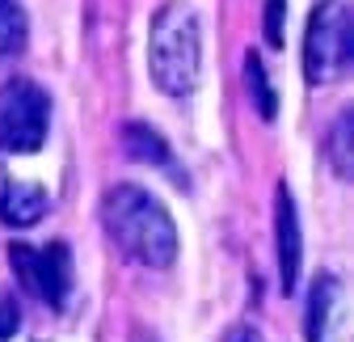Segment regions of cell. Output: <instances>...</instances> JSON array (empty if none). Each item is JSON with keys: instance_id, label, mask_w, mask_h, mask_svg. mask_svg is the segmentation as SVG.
<instances>
[{"instance_id": "obj_10", "label": "cell", "mask_w": 354, "mask_h": 342, "mask_svg": "<svg viewBox=\"0 0 354 342\" xmlns=\"http://www.w3.org/2000/svg\"><path fill=\"white\" fill-rule=\"evenodd\" d=\"M350 140H354V114H350V110H342V114L333 118V127H329V136H325V161H329V169H333L342 182L354 174V152H350Z\"/></svg>"}, {"instance_id": "obj_6", "label": "cell", "mask_w": 354, "mask_h": 342, "mask_svg": "<svg viewBox=\"0 0 354 342\" xmlns=\"http://www.w3.org/2000/svg\"><path fill=\"white\" fill-rule=\"evenodd\" d=\"M274 249H279V287L283 296H291L299 287V267H304V233L287 182L274 186Z\"/></svg>"}, {"instance_id": "obj_9", "label": "cell", "mask_w": 354, "mask_h": 342, "mask_svg": "<svg viewBox=\"0 0 354 342\" xmlns=\"http://www.w3.org/2000/svg\"><path fill=\"white\" fill-rule=\"evenodd\" d=\"M122 148H127L131 161H140V165H165V169L173 165L165 136L156 132V127H148V123H127L122 127Z\"/></svg>"}, {"instance_id": "obj_16", "label": "cell", "mask_w": 354, "mask_h": 342, "mask_svg": "<svg viewBox=\"0 0 354 342\" xmlns=\"http://www.w3.org/2000/svg\"><path fill=\"white\" fill-rule=\"evenodd\" d=\"M131 342H160L152 330H131Z\"/></svg>"}, {"instance_id": "obj_8", "label": "cell", "mask_w": 354, "mask_h": 342, "mask_svg": "<svg viewBox=\"0 0 354 342\" xmlns=\"http://www.w3.org/2000/svg\"><path fill=\"white\" fill-rule=\"evenodd\" d=\"M51 211V195L34 186V182H0V224L9 228H34L42 216Z\"/></svg>"}, {"instance_id": "obj_7", "label": "cell", "mask_w": 354, "mask_h": 342, "mask_svg": "<svg viewBox=\"0 0 354 342\" xmlns=\"http://www.w3.org/2000/svg\"><path fill=\"white\" fill-rule=\"evenodd\" d=\"M342 334V279L321 271L308 291V317H304V338L308 342H337Z\"/></svg>"}, {"instance_id": "obj_12", "label": "cell", "mask_w": 354, "mask_h": 342, "mask_svg": "<svg viewBox=\"0 0 354 342\" xmlns=\"http://www.w3.org/2000/svg\"><path fill=\"white\" fill-rule=\"evenodd\" d=\"M30 38V21L21 0H0V55H21Z\"/></svg>"}, {"instance_id": "obj_4", "label": "cell", "mask_w": 354, "mask_h": 342, "mask_svg": "<svg viewBox=\"0 0 354 342\" xmlns=\"http://www.w3.org/2000/svg\"><path fill=\"white\" fill-rule=\"evenodd\" d=\"M51 98L30 76H13L0 84V152L30 156L47 144Z\"/></svg>"}, {"instance_id": "obj_14", "label": "cell", "mask_w": 354, "mask_h": 342, "mask_svg": "<svg viewBox=\"0 0 354 342\" xmlns=\"http://www.w3.org/2000/svg\"><path fill=\"white\" fill-rule=\"evenodd\" d=\"M17 325H21L17 300H13L9 291H0V342H5V338H13V334H17Z\"/></svg>"}, {"instance_id": "obj_15", "label": "cell", "mask_w": 354, "mask_h": 342, "mask_svg": "<svg viewBox=\"0 0 354 342\" xmlns=\"http://www.w3.org/2000/svg\"><path fill=\"white\" fill-rule=\"evenodd\" d=\"M219 342H266L253 325H232V330H224V338H219Z\"/></svg>"}, {"instance_id": "obj_2", "label": "cell", "mask_w": 354, "mask_h": 342, "mask_svg": "<svg viewBox=\"0 0 354 342\" xmlns=\"http://www.w3.org/2000/svg\"><path fill=\"white\" fill-rule=\"evenodd\" d=\"M148 72L169 98H190L203 76V30L190 0H165L148 30Z\"/></svg>"}, {"instance_id": "obj_11", "label": "cell", "mask_w": 354, "mask_h": 342, "mask_svg": "<svg viewBox=\"0 0 354 342\" xmlns=\"http://www.w3.org/2000/svg\"><path fill=\"white\" fill-rule=\"evenodd\" d=\"M245 89H249V98H253V106H257V114H261L266 123L279 118V93H274L270 76H266V64H261L257 51L245 55Z\"/></svg>"}, {"instance_id": "obj_1", "label": "cell", "mask_w": 354, "mask_h": 342, "mask_svg": "<svg viewBox=\"0 0 354 342\" xmlns=\"http://www.w3.org/2000/svg\"><path fill=\"white\" fill-rule=\"evenodd\" d=\"M102 224L131 262L148 271H169L177 262V224L152 190L136 182L110 186L102 195Z\"/></svg>"}, {"instance_id": "obj_13", "label": "cell", "mask_w": 354, "mask_h": 342, "mask_svg": "<svg viewBox=\"0 0 354 342\" xmlns=\"http://www.w3.org/2000/svg\"><path fill=\"white\" fill-rule=\"evenodd\" d=\"M283 26H287V0H266V47H283Z\"/></svg>"}, {"instance_id": "obj_3", "label": "cell", "mask_w": 354, "mask_h": 342, "mask_svg": "<svg viewBox=\"0 0 354 342\" xmlns=\"http://www.w3.org/2000/svg\"><path fill=\"white\" fill-rule=\"evenodd\" d=\"M354 26L346 0H317L304 30V76L308 84H333L350 72Z\"/></svg>"}, {"instance_id": "obj_5", "label": "cell", "mask_w": 354, "mask_h": 342, "mask_svg": "<svg viewBox=\"0 0 354 342\" xmlns=\"http://www.w3.org/2000/svg\"><path fill=\"white\" fill-rule=\"evenodd\" d=\"M9 267L17 275V283L38 296L47 309H64L68 296H72V253L64 241H51V245H9Z\"/></svg>"}]
</instances>
